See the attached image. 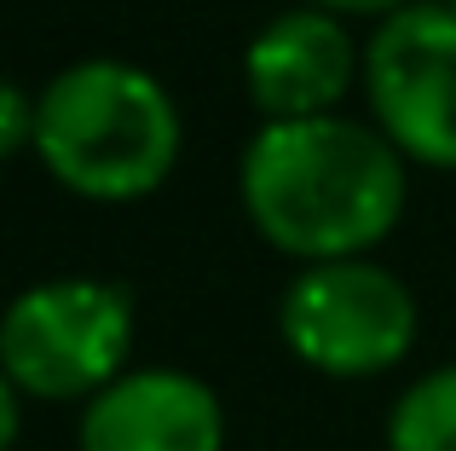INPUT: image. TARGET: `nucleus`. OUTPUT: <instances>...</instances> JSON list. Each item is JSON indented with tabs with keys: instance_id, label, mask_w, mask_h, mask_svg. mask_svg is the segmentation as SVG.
<instances>
[{
	"instance_id": "f257e3e1",
	"label": "nucleus",
	"mask_w": 456,
	"mask_h": 451,
	"mask_svg": "<svg viewBox=\"0 0 456 451\" xmlns=\"http://www.w3.org/2000/svg\"><path fill=\"white\" fill-rule=\"evenodd\" d=\"M237 192L278 255L306 266L358 260L404 215V157L353 116L260 122L237 162Z\"/></svg>"
},
{
	"instance_id": "f03ea898",
	"label": "nucleus",
	"mask_w": 456,
	"mask_h": 451,
	"mask_svg": "<svg viewBox=\"0 0 456 451\" xmlns=\"http://www.w3.org/2000/svg\"><path fill=\"white\" fill-rule=\"evenodd\" d=\"M35 151L58 185L93 203L151 197L179 162V104L127 58H76L41 93Z\"/></svg>"
},
{
	"instance_id": "7ed1b4c3",
	"label": "nucleus",
	"mask_w": 456,
	"mask_h": 451,
	"mask_svg": "<svg viewBox=\"0 0 456 451\" xmlns=\"http://www.w3.org/2000/svg\"><path fill=\"white\" fill-rule=\"evenodd\" d=\"M134 295L110 278H46L6 307L0 371L35 399H93L127 376Z\"/></svg>"
},
{
	"instance_id": "20e7f679",
	"label": "nucleus",
	"mask_w": 456,
	"mask_h": 451,
	"mask_svg": "<svg viewBox=\"0 0 456 451\" xmlns=\"http://www.w3.org/2000/svg\"><path fill=\"white\" fill-rule=\"evenodd\" d=\"M278 336L306 371L341 382L381 376L416 348V295L370 255L318 260L278 295Z\"/></svg>"
},
{
	"instance_id": "39448f33",
	"label": "nucleus",
	"mask_w": 456,
	"mask_h": 451,
	"mask_svg": "<svg viewBox=\"0 0 456 451\" xmlns=\"http://www.w3.org/2000/svg\"><path fill=\"white\" fill-rule=\"evenodd\" d=\"M364 93L404 162L456 168V12L411 0L370 29Z\"/></svg>"
},
{
	"instance_id": "423d86ee",
	"label": "nucleus",
	"mask_w": 456,
	"mask_h": 451,
	"mask_svg": "<svg viewBox=\"0 0 456 451\" xmlns=\"http://www.w3.org/2000/svg\"><path fill=\"white\" fill-rule=\"evenodd\" d=\"M358 70L364 53L353 46L346 23L323 6H295L260 23V35L248 41L243 87L266 122H306V116H335Z\"/></svg>"
},
{
	"instance_id": "0eeeda50",
	"label": "nucleus",
	"mask_w": 456,
	"mask_h": 451,
	"mask_svg": "<svg viewBox=\"0 0 456 451\" xmlns=\"http://www.w3.org/2000/svg\"><path fill=\"white\" fill-rule=\"evenodd\" d=\"M81 451H225V406L202 376L139 365L87 399Z\"/></svg>"
},
{
	"instance_id": "6e6552de",
	"label": "nucleus",
	"mask_w": 456,
	"mask_h": 451,
	"mask_svg": "<svg viewBox=\"0 0 456 451\" xmlns=\"http://www.w3.org/2000/svg\"><path fill=\"white\" fill-rule=\"evenodd\" d=\"M387 451H456V365L416 376L393 399Z\"/></svg>"
},
{
	"instance_id": "1a4fd4ad",
	"label": "nucleus",
	"mask_w": 456,
	"mask_h": 451,
	"mask_svg": "<svg viewBox=\"0 0 456 451\" xmlns=\"http://www.w3.org/2000/svg\"><path fill=\"white\" fill-rule=\"evenodd\" d=\"M35 134H41V104H35V93H23L18 81H6V87H0V151L18 157V151L35 145Z\"/></svg>"
},
{
	"instance_id": "9d476101",
	"label": "nucleus",
	"mask_w": 456,
	"mask_h": 451,
	"mask_svg": "<svg viewBox=\"0 0 456 451\" xmlns=\"http://www.w3.org/2000/svg\"><path fill=\"white\" fill-rule=\"evenodd\" d=\"M306 6H323V12H376V18H393V12L411 6V0H306Z\"/></svg>"
},
{
	"instance_id": "9b49d317",
	"label": "nucleus",
	"mask_w": 456,
	"mask_h": 451,
	"mask_svg": "<svg viewBox=\"0 0 456 451\" xmlns=\"http://www.w3.org/2000/svg\"><path fill=\"white\" fill-rule=\"evenodd\" d=\"M445 6H451V12H456V0H445Z\"/></svg>"
}]
</instances>
